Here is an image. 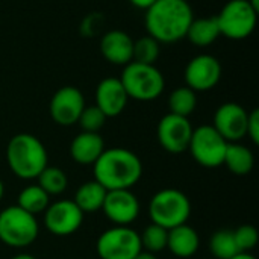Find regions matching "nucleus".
Returning <instances> with one entry per match:
<instances>
[{"instance_id": "obj_32", "label": "nucleus", "mask_w": 259, "mask_h": 259, "mask_svg": "<svg viewBox=\"0 0 259 259\" xmlns=\"http://www.w3.org/2000/svg\"><path fill=\"white\" fill-rule=\"evenodd\" d=\"M246 137H249V138L252 140V143H253V144H259V111L258 109H253L252 112H249Z\"/></svg>"}, {"instance_id": "obj_34", "label": "nucleus", "mask_w": 259, "mask_h": 259, "mask_svg": "<svg viewBox=\"0 0 259 259\" xmlns=\"http://www.w3.org/2000/svg\"><path fill=\"white\" fill-rule=\"evenodd\" d=\"M134 259H158L155 256V253H150V252H146V250H141L137 256Z\"/></svg>"}, {"instance_id": "obj_13", "label": "nucleus", "mask_w": 259, "mask_h": 259, "mask_svg": "<svg viewBox=\"0 0 259 259\" xmlns=\"http://www.w3.org/2000/svg\"><path fill=\"white\" fill-rule=\"evenodd\" d=\"M83 108L85 99L82 91L76 87L67 85L53 94L49 105V112L55 123L61 126H71L77 123Z\"/></svg>"}, {"instance_id": "obj_1", "label": "nucleus", "mask_w": 259, "mask_h": 259, "mask_svg": "<svg viewBox=\"0 0 259 259\" xmlns=\"http://www.w3.org/2000/svg\"><path fill=\"white\" fill-rule=\"evenodd\" d=\"M193 18L187 0H156L146 9L144 23L147 35L162 44H171L187 36Z\"/></svg>"}, {"instance_id": "obj_10", "label": "nucleus", "mask_w": 259, "mask_h": 259, "mask_svg": "<svg viewBox=\"0 0 259 259\" xmlns=\"http://www.w3.org/2000/svg\"><path fill=\"white\" fill-rule=\"evenodd\" d=\"M193 131L194 129L188 118L168 112L159 120L156 137L164 150L173 155H181L188 150Z\"/></svg>"}, {"instance_id": "obj_7", "label": "nucleus", "mask_w": 259, "mask_h": 259, "mask_svg": "<svg viewBox=\"0 0 259 259\" xmlns=\"http://www.w3.org/2000/svg\"><path fill=\"white\" fill-rule=\"evenodd\" d=\"M217 17L220 33L229 39H244L252 35L258 21V11L249 0H229Z\"/></svg>"}, {"instance_id": "obj_19", "label": "nucleus", "mask_w": 259, "mask_h": 259, "mask_svg": "<svg viewBox=\"0 0 259 259\" xmlns=\"http://www.w3.org/2000/svg\"><path fill=\"white\" fill-rule=\"evenodd\" d=\"M200 240L196 229L191 226L181 225L168 231L167 249L178 258H191L199 250Z\"/></svg>"}, {"instance_id": "obj_35", "label": "nucleus", "mask_w": 259, "mask_h": 259, "mask_svg": "<svg viewBox=\"0 0 259 259\" xmlns=\"http://www.w3.org/2000/svg\"><path fill=\"white\" fill-rule=\"evenodd\" d=\"M231 259H256V256H253L252 253H246V252H240L235 256H232Z\"/></svg>"}, {"instance_id": "obj_33", "label": "nucleus", "mask_w": 259, "mask_h": 259, "mask_svg": "<svg viewBox=\"0 0 259 259\" xmlns=\"http://www.w3.org/2000/svg\"><path fill=\"white\" fill-rule=\"evenodd\" d=\"M134 6L141 8V9H147L149 6H152L156 0H129Z\"/></svg>"}, {"instance_id": "obj_23", "label": "nucleus", "mask_w": 259, "mask_h": 259, "mask_svg": "<svg viewBox=\"0 0 259 259\" xmlns=\"http://www.w3.org/2000/svg\"><path fill=\"white\" fill-rule=\"evenodd\" d=\"M49 205H50V196L38 184L23 188L17 200V206H20L21 209H24L26 212L35 217L44 212Z\"/></svg>"}, {"instance_id": "obj_5", "label": "nucleus", "mask_w": 259, "mask_h": 259, "mask_svg": "<svg viewBox=\"0 0 259 259\" xmlns=\"http://www.w3.org/2000/svg\"><path fill=\"white\" fill-rule=\"evenodd\" d=\"M118 79L124 87L127 97L140 102L158 99L165 88V79L155 65L134 61L124 65V70Z\"/></svg>"}, {"instance_id": "obj_20", "label": "nucleus", "mask_w": 259, "mask_h": 259, "mask_svg": "<svg viewBox=\"0 0 259 259\" xmlns=\"http://www.w3.org/2000/svg\"><path fill=\"white\" fill-rule=\"evenodd\" d=\"M106 193L108 190L103 188L97 181H88L77 188L73 202L83 214H94L102 211Z\"/></svg>"}, {"instance_id": "obj_14", "label": "nucleus", "mask_w": 259, "mask_h": 259, "mask_svg": "<svg viewBox=\"0 0 259 259\" xmlns=\"http://www.w3.org/2000/svg\"><path fill=\"white\" fill-rule=\"evenodd\" d=\"M249 112L235 102H228L219 106L214 115V129L228 141L240 143L247 132Z\"/></svg>"}, {"instance_id": "obj_30", "label": "nucleus", "mask_w": 259, "mask_h": 259, "mask_svg": "<svg viewBox=\"0 0 259 259\" xmlns=\"http://www.w3.org/2000/svg\"><path fill=\"white\" fill-rule=\"evenodd\" d=\"M234 238L240 252L250 253L258 246L259 234L255 226L244 225V226H240L237 231H234Z\"/></svg>"}, {"instance_id": "obj_27", "label": "nucleus", "mask_w": 259, "mask_h": 259, "mask_svg": "<svg viewBox=\"0 0 259 259\" xmlns=\"http://www.w3.org/2000/svg\"><path fill=\"white\" fill-rule=\"evenodd\" d=\"M159 53H161V42L150 35L141 36L137 41H134V56H132L134 62L155 65V62L159 58Z\"/></svg>"}, {"instance_id": "obj_24", "label": "nucleus", "mask_w": 259, "mask_h": 259, "mask_svg": "<svg viewBox=\"0 0 259 259\" xmlns=\"http://www.w3.org/2000/svg\"><path fill=\"white\" fill-rule=\"evenodd\" d=\"M197 106V94L190 87H179L168 97L170 114L188 118Z\"/></svg>"}, {"instance_id": "obj_22", "label": "nucleus", "mask_w": 259, "mask_h": 259, "mask_svg": "<svg viewBox=\"0 0 259 259\" xmlns=\"http://www.w3.org/2000/svg\"><path fill=\"white\" fill-rule=\"evenodd\" d=\"M223 165L228 167V170L235 176H246L253 170L255 165V156L250 149L240 143H229Z\"/></svg>"}, {"instance_id": "obj_26", "label": "nucleus", "mask_w": 259, "mask_h": 259, "mask_svg": "<svg viewBox=\"0 0 259 259\" xmlns=\"http://www.w3.org/2000/svg\"><path fill=\"white\" fill-rule=\"evenodd\" d=\"M38 179V185L49 194V196H59L68 187V178L64 170L59 167H46Z\"/></svg>"}, {"instance_id": "obj_8", "label": "nucleus", "mask_w": 259, "mask_h": 259, "mask_svg": "<svg viewBox=\"0 0 259 259\" xmlns=\"http://www.w3.org/2000/svg\"><path fill=\"white\" fill-rule=\"evenodd\" d=\"M228 141L211 124H202L193 131L188 150L193 159L205 168L223 165Z\"/></svg>"}, {"instance_id": "obj_9", "label": "nucleus", "mask_w": 259, "mask_h": 259, "mask_svg": "<svg viewBox=\"0 0 259 259\" xmlns=\"http://www.w3.org/2000/svg\"><path fill=\"white\" fill-rule=\"evenodd\" d=\"M96 250L99 259H134L143 247L137 231L129 226H114L99 237Z\"/></svg>"}, {"instance_id": "obj_29", "label": "nucleus", "mask_w": 259, "mask_h": 259, "mask_svg": "<svg viewBox=\"0 0 259 259\" xmlns=\"http://www.w3.org/2000/svg\"><path fill=\"white\" fill-rule=\"evenodd\" d=\"M77 123L82 127V132H94L99 134V131L105 126L106 123V115L96 106H85Z\"/></svg>"}, {"instance_id": "obj_38", "label": "nucleus", "mask_w": 259, "mask_h": 259, "mask_svg": "<svg viewBox=\"0 0 259 259\" xmlns=\"http://www.w3.org/2000/svg\"><path fill=\"white\" fill-rule=\"evenodd\" d=\"M3 196H5V185H3V182H2V179H0V202H2V199H3Z\"/></svg>"}, {"instance_id": "obj_18", "label": "nucleus", "mask_w": 259, "mask_h": 259, "mask_svg": "<svg viewBox=\"0 0 259 259\" xmlns=\"http://www.w3.org/2000/svg\"><path fill=\"white\" fill-rule=\"evenodd\" d=\"M105 150V141L100 134L80 132L70 144V155L74 162L80 165H94Z\"/></svg>"}, {"instance_id": "obj_25", "label": "nucleus", "mask_w": 259, "mask_h": 259, "mask_svg": "<svg viewBox=\"0 0 259 259\" xmlns=\"http://www.w3.org/2000/svg\"><path fill=\"white\" fill-rule=\"evenodd\" d=\"M209 252L212 253L214 259H231L240 253L234 238V231H217L209 240Z\"/></svg>"}, {"instance_id": "obj_11", "label": "nucleus", "mask_w": 259, "mask_h": 259, "mask_svg": "<svg viewBox=\"0 0 259 259\" xmlns=\"http://www.w3.org/2000/svg\"><path fill=\"white\" fill-rule=\"evenodd\" d=\"M83 215L73 200H58L44 211V226L56 237H68L79 231Z\"/></svg>"}, {"instance_id": "obj_16", "label": "nucleus", "mask_w": 259, "mask_h": 259, "mask_svg": "<svg viewBox=\"0 0 259 259\" xmlns=\"http://www.w3.org/2000/svg\"><path fill=\"white\" fill-rule=\"evenodd\" d=\"M127 94L118 77H106L96 88V106L109 117L120 115L127 105Z\"/></svg>"}, {"instance_id": "obj_12", "label": "nucleus", "mask_w": 259, "mask_h": 259, "mask_svg": "<svg viewBox=\"0 0 259 259\" xmlns=\"http://www.w3.org/2000/svg\"><path fill=\"white\" fill-rule=\"evenodd\" d=\"M185 83L193 91H208L212 90L222 77L220 61L208 53L194 56L185 67Z\"/></svg>"}, {"instance_id": "obj_15", "label": "nucleus", "mask_w": 259, "mask_h": 259, "mask_svg": "<svg viewBox=\"0 0 259 259\" xmlns=\"http://www.w3.org/2000/svg\"><path fill=\"white\" fill-rule=\"evenodd\" d=\"M102 211L114 226H129L140 215V202L131 190H112L106 193Z\"/></svg>"}, {"instance_id": "obj_36", "label": "nucleus", "mask_w": 259, "mask_h": 259, "mask_svg": "<svg viewBox=\"0 0 259 259\" xmlns=\"http://www.w3.org/2000/svg\"><path fill=\"white\" fill-rule=\"evenodd\" d=\"M11 259H36V258H35V256H32V255H29V253H18V255L12 256Z\"/></svg>"}, {"instance_id": "obj_6", "label": "nucleus", "mask_w": 259, "mask_h": 259, "mask_svg": "<svg viewBox=\"0 0 259 259\" xmlns=\"http://www.w3.org/2000/svg\"><path fill=\"white\" fill-rule=\"evenodd\" d=\"M39 232L36 217L17 205L0 212V241L9 247L30 246Z\"/></svg>"}, {"instance_id": "obj_17", "label": "nucleus", "mask_w": 259, "mask_h": 259, "mask_svg": "<svg viewBox=\"0 0 259 259\" xmlns=\"http://www.w3.org/2000/svg\"><path fill=\"white\" fill-rule=\"evenodd\" d=\"M103 58L114 65H127L134 56V39L124 30H109L100 39Z\"/></svg>"}, {"instance_id": "obj_31", "label": "nucleus", "mask_w": 259, "mask_h": 259, "mask_svg": "<svg viewBox=\"0 0 259 259\" xmlns=\"http://www.w3.org/2000/svg\"><path fill=\"white\" fill-rule=\"evenodd\" d=\"M100 29H102V15L97 14V12L90 14V15L83 20L82 27H80L83 36H94V35H97V32H99Z\"/></svg>"}, {"instance_id": "obj_28", "label": "nucleus", "mask_w": 259, "mask_h": 259, "mask_svg": "<svg viewBox=\"0 0 259 259\" xmlns=\"http://www.w3.org/2000/svg\"><path fill=\"white\" fill-rule=\"evenodd\" d=\"M167 240H168V231L155 223L147 226L143 231V234H140L143 250L150 253H158L167 249Z\"/></svg>"}, {"instance_id": "obj_3", "label": "nucleus", "mask_w": 259, "mask_h": 259, "mask_svg": "<svg viewBox=\"0 0 259 259\" xmlns=\"http://www.w3.org/2000/svg\"><path fill=\"white\" fill-rule=\"evenodd\" d=\"M6 161L17 178L29 181L36 179L49 165V155L44 144L35 135L17 134L8 143Z\"/></svg>"}, {"instance_id": "obj_21", "label": "nucleus", "mask_w": 259, "mask_h": 259, "mask_svg": "<svg viewBox=\"0 0 259 259\" xmlns=\"http://www.w3.org/2000/svg\"><path fill=\"white\" fill-rule=\"evenodd\" d=\"M220 27L217 17H202V18H193L188 30L187 38L197 47H206L215 42V39L220 36Z\"/></svg>"}, {"instance_id": "obj_37", "label": "nucleus", "mask_w": 259, "mask_h": 259, "mask_svg": "<svg viewBox=\"0 0 259 259\" xmlns=\"http://www.w3.org/2000/svg\"><path fill=\"white\" fill-rule=\"evenodd\" d=\"M249 3L253 6V9H256L259 12V0H249Z\"/></svg>"}, {"instance_id": "obj_2", "label": "nucleus", "mask_w": 259, "mask_h": 259, "mask_svg": "<svg viewBox=\"0 0 259 259\" xmlns=\"http://www.w3.org/2000/svg\"><path fill=\"white\" fill-rule=\"evenodd\" d=\"M94 181L108 191L131 190L143 176V162L137 153L123 147L105 149L93 165Z\"/></svg>"}, {"instance_id": "obj_4", "label": "nucleus", "mask_w": 259, "mask_h": 259, "mask_svg": "<svg viewBox=\"0 0 259 259\" xmlns=\"http://www.w3.org/2000/svg\"><path fill=\"white\" fill-rule=\"evenodd\" d=\"M191 215V202L185 193L176 188L158 191L149 203V217L152 223L170 231L185 225Z\"/></svg>"}]
</instances>
